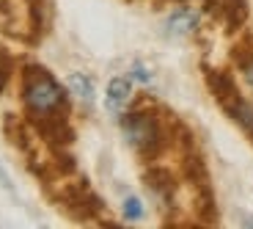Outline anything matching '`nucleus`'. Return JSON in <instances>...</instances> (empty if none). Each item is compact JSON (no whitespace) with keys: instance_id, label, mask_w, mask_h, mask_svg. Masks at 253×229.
<instances>
[{"instance_id":"7","label":"nucleus","mask_w":253,"mask_h":229,"mask_svg":"<svg viewBox=\"0 0 253 229\" xmlns=\"http://www.w3.org/2000/svg\"><path fill=\"white\" fill-rule=\"evenodd\" d=\"M245 80H248V83H251V86H253V61H251V64L245 66Z\"/></svg>"},{"instance_id":"2","label":"nucleus","mask_w":253,"mask_h":229,"mask_svg":"<svg viewBox=\"0 0 253 229\" xmlns=\"http://www.w3.org/2000/svg\"><path fill=\"white\" fill-rule=\"evenodd\" d=\"M124 130H126V138L138 149H146L149 144H154V124L146 116H129L124 121Z\"/></svg>"},{"instance_id":"4","label":"nucleus","mask_w":253,"mask_h":229,"mask_svg":"<svg viewBox=\"0 0 253 229\" xmlns=\"http://www.w3.org/2000/svg\"><path fill=\"white\" fill-rule=\"evenodd\" d=\"M196 22H198V14L190 11V8H182V11H176L168 19V31L171 33H190L196 28Z\"/></svg>"},{"instance_id":"6","label":"nucleus","mask_w":253,"mask_h":229,"mask_svg":"<svg viewBox=\"0 0 253 229\" xmlns=\"http://www.w3.org/2000/svg\"><path fill=\"white\" fill-rule=\"evenodd\" d=\"M140 216H143L140 202H138V199H126V202H124V218H126V221H138Z\"/></svg>"},{"instance_id":"1","label":"nucleus","mask_w":253,"mask_h":229,"mask_svg":"<svg viewBox=\"0 0 253 229\" xmlns=\"http://www.w3.org/2000/svg\"><path fill=\"white\" fill-rule=\"evenodd\" d=\"M25 102L31 105L33 111H44L47 114V111L58 108V105L63 102V91H61V86H58L52 77L42 75V77H36V80L28 83Z\"/></svg>"},{"instance_id":"3","label":"nucleus","mask_w":253,"mask_h":229,"mask_svg":"<svg viewBox=\"0 0 253 229\" xmlns=\"http://www.w3.org/2000/svg\"><path fill=\"white\" fill-rule=\"evenodd\" d=\"M129 94H132L129 80H126V77H113L110 86H108V108L113 111V114H121L124 105L129 102Z\"/></svg>"},{"instance_id":"5","label":"nucleus","mask_w":253,"mask_h":229,"mask_svg":"<svg viewBox=\"0 0 253 229\" xmlns=\"http://www.w3.org/2000/svg\"><path fill=\"white\" fill-rule=\"evenodd\" d=\"M69 89L75 91V97H80L83 102H91V100H94V83H91L85 75H80V72L69 75Z\"/></svg>"}]
</instances>
